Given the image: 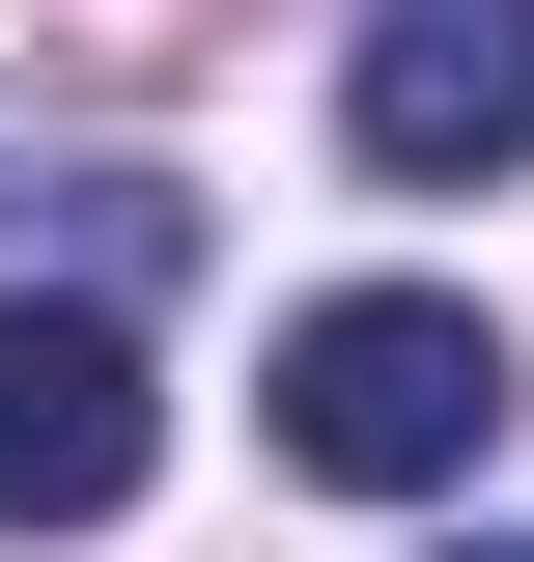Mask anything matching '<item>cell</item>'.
<instances>
[{"label":"cell","instance_id":"obj_4","mask_svg":"<svg viewBox=\"0 0 534 562\" xmlns=\"http://www.w3.org/2000/svg\"><path fill=\"white\" fill-rule=\"evenodd\" d=\"M450 562H534V535H450Z\"/></svg>","mask_w":534,"mask_h":562},{"label":"cell","instance_id":"obj_5","mask_svg":"<svg viewBox=\"0 0 534 562\" xmlns=\"http://www.w3.org/2000/svg\"><path fill=\"white\" fill-rule=\"evenodd\" d=\"M0 225H29V169H0Z\"/></svg>","mask_w":534,"mask_h":562},{"label":"cell","instance_id":"obj_1","mask_svg":"<svg viewBox=\"0 0 534 562\" xmlns=\"http://www.w3.org/2000/svg\"><path fill=\"white\" fill-rule=\"evenodd\" d=\"M507 310H450V281H337V310H281V450L366 506H450L478 450H507Z\"/></svg>","mask_w":534,"mask_h":562},{"label":"cell","instance_id":"obj_3","mask_svg":"<svg viewBox=\"0 0 534 562\" xmlns=\"http://www.w3.org/2000/svg\"><path fill=\"white\" fill-rule=\"evenodd\" d=\"M337 169H366V198H478V169H534V0H366Z\"/></svg>","mask_w":534,"mask_h":562},{"label":"cell","instance_id":"obj_2","mask_svg":"<svg viewBox=\"0 0 534 562\" xmlns=\"http://www.w3.org/2000/svg\"><path fill=\"white\" fill-rule=\"evenodd\" d=\"M169 479V394H141V310L57 281V310H0V535H113Z\"/></svg>","mask_w":534,"mask_h":562}]
</instances>
